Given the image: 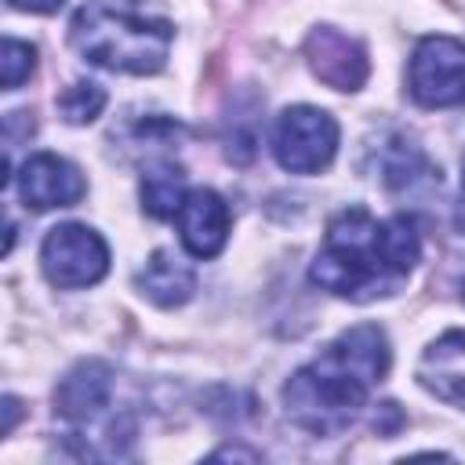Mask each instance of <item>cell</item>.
<instances>
[{
  "instance_id": "8992f818",
  "label": "cell",
  "mask_w": 465,
  "mask_h": 465,
  "mask_svg": "<svg viewBox=\"0 0 465 465\" xmlns=\"http://www.w3.org/2000/svg\"><path fill=\"white\" fill-rule=\"evenodd\" d=\"M411 98L425 109H447L465 102V44L454 36L418 40L407 69Z\"/></svg>"
},
{
  "instance_id": "4fadbf2b",
  "label": "cell",
  "mask_w": 465,
  "mask_h": 465,
  "mask_svg": "<svg viewBox=\"0 0 465 465\" xmlns=\"http://www.w3.org/2000/svg\"><path fill=\"white\" fill-rule=\"evenodd\" d=\"M185 200V174L174 163H156L142 178V203L153 218H174Z\"/></svg>"
},
{
  "instance_id": "277c9868",
  "label": "cell",
  "mask_w": 465,
  "mask_h": 465,
  "mask_svg": "<svg viewBox=\"0 0 465 465\" xmlns=\"http://www.w3.org/2000/svg\"><path fill=\"white\" fill-rule=\"evenodd\" d=\"M338 153V124L316 105H291L272 124V156L291 174H316Z\"/></svg>"
},
{
  "instance_id": "ba28073f",
  "label": "cell",
  "mask_w": 465,
  "mask_h": 465,
  "mask_svg": "<svg viewBox=\"0 0 465 465\" xmlns=\"http://www.w3.org/2000/svg\"><path fill=\"white\" fill-rule=\"evenodd\" d=\"M305 58H309L312 73L323 84H331L334 91H356L367 80V51L352 36H345L331 25H320L309 33Z\"/></svg>"
},
{
  "instance_id": "9a60e30c",
  "label": "cell",
  "mask_w": 465,
  "mask_h": 465,
  "mask_svg": "<svg viewBox=\"0 0 465 465\" xmlns=\"http://www.w3.org/2000/svg\"><path fill=\"white\" fill-rule=\"evenodd\" d=\"M102 105H105V91L98 84H87V80H80L58 94V113L69 124H91L102 113Z\"/></svg>"
},
{
  "instance_id": "8fae6325",
  "label": "cell",
  "mask_w": 465,
  "mask_h": 465,
  "mask_svg": "<svg viewBox=\"0 0 465 465\" xmlns=\"http://www.w3.org/2000/svg\"><path fill=\"white\" fill-rule=\"evenodd\" d=\"M418 381L443 403L465 411V331H447L418 360Z\"/></svg>"
},
{
  "instance_id": "e0dca14e",
  "label": "cell",
  "mask_w": 465,
  "mask_h": 465,
  "mask_svg": "<svg viewBox=\"0 0 465 465\" xmlns=\"http://www.w3.org/2000/svg\"><path fill=\"white\" fill-rule=\"evenodd\" d=\"M11 7H18V11H33V15H51V11H58L65 0H7Z\"/></svg>"
},
{
  "instance_id": "9c48e42d",
  "label": "cell",
  "mask_w": 465,
  "mask_h": 465,
  "mask_svg": "<svg viewBox=\"0 0 465 465\" xmlns=\"http://www.w3.org/2000/svg\"><path fill=\"white\" fill-rule=\"evenodd\" d=\"M174 222L193 258H214L229 240V207L214 189H189Z\"/></svg>"
},
{
  "instance_id": "7a4b0ae2",
  "label": "cell",
  "mask_w": 465,
  "mask_h": 465,
  "mask_svg": "<svg viewBox=\"0 0 465 465\" xmlns=\"http://www.w3.org/2000/svg\"><path fill=\"white\" fill-rule=\"evenodd\" d=\"M389 374V338L374 323L341 331L320 356L283 385L287 418L312 436H338L367 403L371 389Z\"/></svg>"
},
{
  "instance_id": "6da1fadb",
  "label": "cell",
  "mask_w": 465,
  "mask_h": 465,
  "mask_svg": "<svg viewBox=\"0 0 465 465\" xmlns=\"http://www.w3.org/2000/svg\"><path fill=\"white\" fill-rule=\"evenodd\" d=\"M418 258L421 240L407 214L374 218L363 207H349L331 218L309 276L338 298L374 302L396 294L414 272Z\"/></svg>"
},
{
  "instance_id": "30bf717a",
  "label": "cell",
  "mask_w": 465,
  "mask_h": 465,
  "mask_svg": "<svg viewBox=\"0 0 465 465\" xmlns=\"http://www.w3.org/2000/svg\"><path fill=\"white\" fill-rule=\"evenodd\" d=\"M109 403H113V371L98 360L76 363L54 389V407L73 425L98 421L109 411Z\"/></svg>"
},
{
  "instance_id": "ac0fdd59",
  "label": "cell",
  "mask_w": 465,
  "mask_h": 465,
  "mask_svg": "<svg viewBox=\"0 0 465 465\" xmlns=\"http://www.w3.org/2000/svg\"><path fill=\"white\" fill-rule=\"evenodd\" d=\"M15 418H18V400H15V396H7V400H4V425H0V432H4V436L15 429Z\"/></svg>"
},
{
  "instance_id": "ffe728a7",
  "label": "cell",
  "mask_w": 465,
  "mask_h": 465,
  "mask_svg": "<svg viewBox=\"0 0 465 465\" xmlns=\"http://www.w3.org/2000/svg\"><path fill=\"white\" fill-rule=\"evenodd\" d=\"M461 294H465V287H461Z\"/></svg>"
},
{
  "instance_id": "5bb4252c",
  "label": "cell",
  "mask_w": 465,
  "mask_h": 465,
  "mask_svg": "<svg viewBox=\"0 0 465 465\" xmlns=\"http://www.w3.org/2000/svg\"><path fill=\"white\" fill-rule=\"evenodd\" d=\"M381 171H385V182H389L392 189H411V185H418L421 178H436V182H440V171H432L429 160L421 156V149L411 145L407 138H396V142H392V149L385 153Z\"/></svg>"
},
{
  "instance_id": "52a82bcc",
  "label": "cell",
  "mask_w": 465,
  "mask_h": 465,
  "mask_svg": "<svg viewBox=\"0 0 465 465\" xmlns=\"http://www.w3.org/2000/svg\"><path fill=\"white\" fill-rule=\"evenodd\" d=\"M18 193L25 200V207L33 211H51V207H73L84 200L87 193V182L84 174L54 156V153H36L22 163V174H18Z\"/></svg>"
},
{
  "instance_id": "2e32d148",
  "label": "cell",
  "mask_w": 465,
  "mask_h": 465,
  "mask_svg": "<svg viewBox=\"0 0 465 465\" xmlns=\"http://www.w3.org/2000/svg\"><path fill=\"white\" fill-rule=\"evenodd\" d=\"M33 65H36V51L29 44L7 36L4 40V51H0V69H4L0 80H4V91H15L22 80H29Z\"/></svg>"
},
{
  "instance_id": "7c38bea8",
  "label": "cell",
  "mask_w": 465,
  "mask_h": 465,
  "mask_svg": "<svg viewBox=\"0 0 465 465\" xmlns=\"http://www.w3.org/2000/svg\"><path fill=\"white\" fill-rule=\"evenodd\" d=\"M138 291H142L149 302L171 309V305H182V302L193 298L196 276H193V269H189L185 262H178L174 254L156 251V254L145 262V269L138 272Z\"/></svg>"
},
{
  "instance_id": "5b68a950",
  "label": "cell",
  "mask_w": 465,
  "mask_h": 465,
  "mask_svg": "<svg viewBox=\"0 0 465 465\" xmlns=\"http://www.w3.org/2000/svg\"><path fill=\"white\" fill-rule=\"evenodd\" d=\"M40 269L54 287L76 291V287H91L105 276L109 269V247L105 240L80 222H65L54 225L44 243H40Z\"/></svg>"
},
{
  "instance_id": "3957f363",
  "label": "cell",
  "mask_w": 465,
  "mask_h": 465,
  "mask_svg": "<svg viewBox=\"0 0 465 465\" xmlns=\"http://www.w3.org/2000/svg\"><path fill=\"white\" fill-rule=\"evenodd\" d=\"M69 40L91 65L149 76L163 69L174 25L145 0H87L69 22Z\"/></svg>"
},
{
  "instance_id": "d6986e66",
  "label": "cell",
  "mask_w": 465,
  "mask_h": 465,
  "mask_svg": "<svg viewBox=\"0 0 465 465\" xmlns=\"http://www.w3.org/2000/svg\"><path fill=\"white\" fill-rule=\"evenodd\" d=\"M461 185H465V160H461Z\"/></svg>"
}]
</instances>
